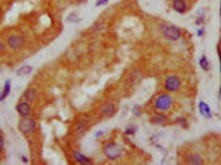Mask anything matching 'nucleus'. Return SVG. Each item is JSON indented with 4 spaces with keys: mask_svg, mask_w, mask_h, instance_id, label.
<instances>
[{
    "mask_svg": "<svg viewBox=\"0 0 221 165\" xmlns=\"http://www.w3.org/2000/svg\"><path fill=\"white\" fill-rule=\"evenodd\" d=\"M124 148L119 144L115 142L107 143L104 147V153L106 157L111 160H115L121 157Z\"/></svg>",
    "mask_w": 221,
    "mask_h": 165,
    "instance_id": "1",
    "label": "nucleus"
},
{
    "mask_svg": "<svg viewBox=\"0 0 221 165\" xmlns=\"http://www.w3.org/2000/svg\"><path fill=\"white\" fill-rule=\"evenodd\" d=\"M164 38L169 41H175L181 36V30L175 26H167L163 30Z\"/></svg>",
    "mask_w": 221,
    "mask_h": 165,
    "instance_id": "2",
    "label": "nucleus"
},
{
    "mask_svg": "<svg viewBox=\"0 0 221 165\" xmlns=\"http://www.w3.org/2000/svg\"><path fill=\"white\" fill-rule=\"evenodd\" d=\"M172 105L171 97L166 94L159 96L155 102V105L157 109L164 111L167 110Z\"/></svg>",
    "mask_w": 221,
    "mask_h": 165,
    "instance_id": "3",
    "label": "nucleus"
},
{
    "mask_svg": "<svg viewBox=\"0 0 221 165\" xmlns=\"http://www.w3.org/2000/svg\"><path fill=\"white\" fill-rule=\"evenodd\" d=\"M36 125L35 121L29 118H25L19 122V129L22 133L25 134H29L33 132L35 129Z\"/></svg>",
    "mask_w": 221,
    "mask_h": 165,
    "instance_id": "4",
    "label": "nucleus"
},
{
    "mask_svg": "<svg viewBox=\"0 0 221 165\" xmlns=\"http://www.w3.org/2000/svg\"><path fill=\"white\" fill-rule=\"evenodd\" d=\"M8 45L12 49H18L24 45L25 39L21 35H12L8 39Z\"/></svg>",
    "mask_w": 221,
    "mask_h": 165,
    "instance_id": "5",
    "label": "nucleus"
},
{
    "mask_svg": "<svg viewBox=\"0 0 221 165\" xmlns=\"http://www.w3.org/2000/svg\"><path fill=\"white\" fill-rule=\"evenodd\" d=\"M180 85H181V81L175 76L168 77L164 82L165 88L170 92L177 91L179 89Z\"/></svg>",
    "mask_w": 221,
    "mask_h": 165,
    "instance_id": "6",
    "label": "nucleus"
},
{
    "mask_svg": "<svg viewBox=\"0 0 221 165\" xmlns=\"http://www.w3.org/2000/svg\"><path fill=\"white\" fill-rule=\"evenodd\" d=\"M115 112V106L111 103H106L101 108V112L105 117H111Z\"/></svg>",
    "mask_w": 221,
    "mask_h": 165,
    "instance_id": "7",
    "label": "nucleus"
},
{
    "mask_svg": "<svg viewBox=\"0 0 221 165\" xmlns=\"http://www.w3.org/2000/svg\"><path fill=\"white\" fill-rule=\"evenodd\" d=\"M17 110L23 117H27L30 114V106L27 103H22L17 106Z\"/></svg>",
    "mask_w": 221,
    "mask_h": 165,
    "instance_id": "8",
    "label": "nucleus"
},
{
    "mask_svg": "<svg viewBox=\"0 0 221 165\" xmlns=\"http://www.w3.org/2000/svg\"><path fill=\"white\" fill-rule=\"evenodd\" d=\"M199 110L201 114L206 118H210L212 117V112H211V109L207 103L201 101H200L199 104Z\"/></svg>",
    "mask_w": 221,
    "mask_h": 165,
    "instance_id": "9",
    "label": "nucleus"
},
{
    "mask_svg": "<svg viewBox=\"0 0 221 165\" xmlns=\"http://www.w3.org/2000/svg\"><path fill=\"white\" fill-rule=\"evenodd\" d=\"M173 8L178 13H184L186 9V4L184 0H174Z\"/></svg>",
    "mask_w": 221,
    "mask_h": 165,
    "instance_id": "10",
    "label": "nucleus"
},
{
    "mask_svg": "<svg viewBox=\"0 0 221 165\" xmlns=\"http://www.w3.org/2000/svg\"><path fill=\"white\" fill-rule=\"evenodd\" d=\"M73 157L76 159V161L79 163L84 164H89L91 163L90 159L81 152L74 151L73 152Z\"/></svg>",
    "mask_w": 221,
    "mask_h": 165,
    "instance_id": "11",
    "label": "nucleus"
},
{
    "mask_svg": "<svg viewBox=\"0 0 221 165\" xmlns=\"http://www.w3.org/2000/svg\"><path fill=\"white\" fill-rule=\"evenodd\" d=\"M187 161L189 164L199 165L203 164L202 159L197 154H190L187 158Z\"/></svg>",
    "mask_w": 221,
    "mask_h": 165,
    "instance_id": "12",
    "label": "nucleus"
},
{
    "mask_svg": "<svg viewBox=\"0 0 221 165\" xmlns=\"http://www.w3.org/2000/svg\"><path fill=\"white\" fill-rule=\"evenodd\" d=\"M10 92H11V81L9 80L6 81L4 85V89L2 92L0 94V101H3L4 99L9 96Z\"/></svg>",
    "mask_w": 221,
    "mask_h": 165,
    "instance_id": "13",
    "label": "nucleus"
},
{
    "mask_svg": "<svg viewBox=\"0 0 221 165\" xmlns=\"http://www.w3.org/2000/svg\"><path fill=\"white\" fill-rule=\"evenodd\" d=\"M33 70V68L31 66H24L19 68L18 70H17V74L18 76H27L29 75V74L31 73Z\"/></svg>",
    "mask_w": 221,
    "mask_h": 165,
    "instance_id": "14",
    "label": "nucleus"
},
{
    "mask_svg": "<svg viewBox=\"0 0 221 165\" xmlns=\"http://www.w3.org/2000/svg\"><path fill=\"white\" fill-rule=\"evenodd\" d=\"M199 63L200 66L202 67V69H203L204 70L208 71L209 69V63L204 56H202L201 58L200 59Z\"/></svg>",
    "mask_w": 221,
    "mask_h": 165,
    "instance_id": "15",
    "label": "nucleus"
},
{
    "mask_svg": "<svg viewBox=\"0 0 221 165\" xmlns=\"http://www.w3.org/2000/svg\"><path fill=\"white\" fill-rule=\"evenodd\" d=\"M136 130V128L135 126L130 125L126 128L125 133L127 134V135H132V134H134L135 133Z\"/></svg>",
    "mask_w": 221,
    "mask_h": 165,
    "instance_id": "16",
    "label": "nucleus"
},
{
    "mask_svg": "<svg viewBox=\"0 0 221 165\" xmlns=\"http://www.w3.org/2000/svg\"><path fill=\"white\" fill-rule=\"evenodd\" d=\"M109 2V0H96L95 6L97 7L105 6V5H107V3Z\"/></svg>",
    "mask_w": 221,
    "mask_h": 165,
    "instance_id": "17",
    "label": "nucleus"
},
{
    "mask_svg": "<svg viewBox=\"0 0 221 165\" xmlns=\"http://www.w3.org/2000/svg\"><path fill=\"white\" fill-rule=\"evenodd\" d=\"M152 120L154 121V123H159L163 121L164 120V116L160 114L154 116V117L152 118Z\"/></svg>",
    "mask_w": 221,
    "mask_h": 165,
    "instance_id": "18",
    "label": "nucleus"
},
{
    "mask_svg": "<svg viewBox=\"0 0 221 165\" xmlns=\"http://www.w3.org/2000/svg\"><path fill=\"white\" fill-rule=\"evenodd\" d=\"M34 92H33V90H29V92L26 93V97L27 99L29 100H31L33 99H34Z\"/></svg>",
    "mask_w": 221,
    "mask_h": 165,
    "instance_id": "19",
    "label": "nucleus"
},
{
    "mask_svg": "<svg viewBox=\"0 0 221 165\" xmlns=\"http://www.w3.org/2000/svg\"><path fill=\"white\" fill-rule=\"evenodd\" d=\"M3 148V137L0 136V152L2 151Z\"/></svg>",
    "mask_w": 221,
    "mask_h": 165,
    "instance_id": "20",
    "label": "nucleus"
},
{
    "mask_svg": "<svg viewBox=\"0 0 221 165\" xmlns=\"http://www.w3.org/2000/svg\"><path fill=\"white\" fill-rule=\"evenodd\" d=\"M102 134H103V132L102 130H100V131H98V132L96 133V137H99V136H101Z\"/></svg>",
    "mask_w": 221,
    "mask_h": 165,
    "instance_id": "21",
    "label": "nucleus"
},
{
    "mask_svg": "<svg viewBox=\"0 0 221 165\" xmlns=\"http://www.w3.org/2000/svg\"><path fill=\"white\" fill-rule=\"evenodd\" d=\"M78 1H79V2H81V1H84V0H78Z\"/></svg>",
    "mask_w": 221,
    "mask_h": 165,
    "instance_id": "22",
    "label": "nucleus"
}]
</instances>
